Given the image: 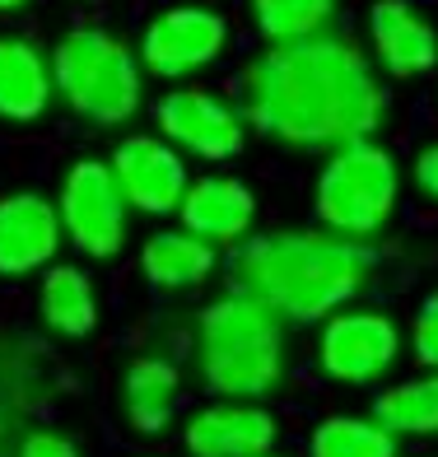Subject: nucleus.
I'll use <instances>...</instances> for the list:
<instances>
[{
  "instance_id": "24",
  "label": "nucleus",
  "mask_w": 438,
  "mask_h": 457,
  "mask_svg": "<svg viewBox=\"0 0 438 457\" xmlns=\"http://www.w3.org/2000/svg\"><path fill=\"white\" fill-rule=\"evenodd\" d=\"M410 178H415V187H420V192H425L429 201H438V140H434V145H425V150L415 154Z\"/></svg>"
},
{
  "instance_id": "15",
  "label": "nucleus",
  "mask_w": 438,
  "mask_h": 457,
  "mask_svg": "<svg viewBox=\"0 0 438 457\" xmlns=\"http://www.w3.org/2000/svg\"><path fill=\"white\" fill-rule=\"evenodd\" d=\"M52 61L29 37H0V117L37 121L52 108Z\"/></svg>"
},
{
  "instance_id": "21",
  "label": "nucleus",
  "mask_w": 438,
  "mask_h": 457,
  "mask_svg": "<svg viewBox=\"0 0 438 457\" xmlns=\"http://www.w3.org/2000/svg\"><path fill=\"white\" fill-rule=\"evenodd\" d=\"M308 457H396V439L373 415H326L308 439Z\"/></svg>"
},
{
  "instance_id": "26",
  "label": "nucleus",
  "mask_w": 438,
  "mask_h": 457,
  "mask_svg": "<svg viewBox=\"0 0 438 457\" xmlns=\"http://www.w3.org/2000/svg\"><path fill=\"white\" fill-rule=\"evenodd\" d=\"M270 457H276V453H270Z\"/></svg>"
},
{
  "instance_id": "5",
  "label": "nucleus",
  "mask_w": 438,
  "mask_h": 457,
  "mask_svg": "<svg viewBox=\"0 0 438 457\" xmlns=\"http://www.w3.org/2000/svg\"><path fill=\"white\" fill-rule=\"evenodd\" d=\"M396 196H401L396 154L383 150L378 140H359L331 150V159L322 163L318 187H312V215L326 234L368 243L392 220Z\"/></svg>"
},
{
  "instance_id": "25",
  "label": "nucleus",
  "mask_w": 438,
  "mask_h": 457,
  "mask_svg": "<svg viewBox=\"0 0 438 457\" xmlns=\"http://www.w3.org/2000/svg\"><path fill=\"white\" fill-rule=\"evenodd\" d=\"M29 0H0V14H10V10H24Z\"/></svg>"
},
{
  "instance_id": "14",
  "label": "nucleus",
  "mask_w": 438,
  "mask_h": 457,
  "mask_svg": "<svg viewBox=\"0 0 438 457\" xmlns=\"http://www.w3.org/2000/svg\"><path fill=\"white\" fill-rule=\"evenodd\" d=\"M178 215L192 238L211 247H238L257 224V196L247 182L228 173H205V178H192Z\"/></svg>"
},
{
  "instance_id": "16",
  "label": "nucleus",
  "mask_w": 438,
  "mask_h": 457,
  "mask_svg": "<svg viewBox=\"0 0 438 457\" xmlns=\"http://www.w3.org/2000/svg\"><path fill=\"white\" fill-rule=\"evenodd\" d=\"M219 253L211 243L192 238L186 228H159V234L145 238V253H140V276L150 280L154 289H196L211 280Z\"/></svg>"
},
{
  "instance_id": "10",
  "label": "nucleus",
  "mask_w": 438,
  "mask_h": 457,
  "mask_svg": "<svg viewBox=\"0 0 438 457\" xmlns=\"http://www.w3.org/2000/svg\"><path fill=\"white\" fill-rule=\"evenodd\" d=\"M108 163H112V178L121 187V196H127V205L145 211V215H173L186 196V187H192V173H186L182 154L163 136L117 140Z\"/></svg>"
},
{
  "instance_id": "12",
  "label": "nucleus",
  "mask_w": 438,
  "mask_h": 457,
  "mask_svg": "<svg viewBox=\"0 0 438 457\" xmlns=\"http://www.w3.org/2000/svg\"><path fill=\"white\" fill-rule=\"evenodd\" d=\"M61 243H66V234H61L56 201H47L43 192L0 196V276L5 280L47 271Z\"/></svg>"
},
{
  "instance_id": "1",
  "label": "nucleus",
  "mask_w": 438,
  "mask_h": 457,
  "mask_svg": "<svg viewBox=\"0 0 438 457\" xmlns=\"http://www.w3.org/2000/svg\"><path fill=\"white\" fill-rule=\"evenodd\" d=\"M383 117V79L341 33L266 47L243 71V121L294 150H345L373 140Z\"/></svg>"
},
{
  "instance_id": "23",
  "label": "nucleus",
  "mask_w": 438,
  "mask_h": 457,
  "mask_svg": "<svg viewBox=\"0 0 438 457\" xmlns=\"http://www.w3.org/2000/svg\"><path fill=\"white\" fill-rule=\"evenodd\" d=\"M19 457H79V448L56 429H33V434H24V444H19Z\"/></svg>"
},
{
  "instance_id": "22",
  "label": "nucleus",
  "mask_w": 438,
  "mask_h": 457,
  "mask_svg": "<svg viewBox=\"0 0 438 457\" xmlns=\"http://www.w3.org/2000/svg\"><path fill=\"white\" fill-rule=\"evenodd\" d=\"M410 355L425 364V373H438V289L420 299L410 322Z\"/></svg>"
},
{
  "instance_id": "17",
  "label": "nucleus",
  "mask_w": 438,
  "mask_h": 457,
  "mask_svg": "<svg viewBox=\"0 0 438 457\" xmlns=\"http://www.w3.org/2000/svg\"><path fill=\"white\" fill-rule=\"evenodd\" d=\"M37 313L56 337H89L98 327V295L85 266L52 262L43 285H37Z\"/></svg>"
},
{
  "instance_id": "3",
  "label": "nucleus",
  "mask_w": 438,
  "mask_h": 457,
  "mask_svg": "<svg viewBox=\"0 0 438 457\" xmlns=\"http://www.w3.org/2000/svg\"><path fill=\"white\" fill-rule=\"evenodd\" d=\"M201 383L219 402H261L285 383V322L247 295H224L196 318Z\"/></svg>"
},
{
  "instance_id": "20",
  "label": "nucleus",
  "mask_w": 438,
  "mask_h": 457,
  "mask_svg": "<svg viewBox=\"0 0 438 457\" xmlns=\"http://www.w3.org/2000/svg\"><path fill=\"white\" fill-rule=\"evenodd\" d=\"M247 14H252L257 33L270 47H285V43H308V37L326 33L336 0H247Z\"/></svg>"
},
{
  "instance_id": "9",
  "label": "nucleus",
  "mask_w": 438,
  "mask_h": 457,
  "mask_svg": "<svg viewBox=\"0 0 438 457\" xmlns=\"http://www.w3.org/2000/svg\"><path fill=\"white\" fill-rule=\"evenodd\" d=\"M154 127L178 154H196L205 163L234 159L247 140L243 112L211 89H169L154 103Z\"/></svg>"
},
{
  "instance_id": "13",
  "label": "nucleus",
  "mask_w": 438,
  "mask_h": 457,
  "mask_svg": "<svg viewBox=\"0 0 438 457\" xmlns=\"http://www.w3.org/2000/svg\"><path fill=\"white\" fill-rule=\"evenodd\" d=\"M182 448L192 457H270L276 415L257 402H211L182 425Z\"/></svg>"
},
{
  "instance_id": "18",
  "label": "nucleus",
  "mask_w": 438,
  "mask_h": 457,
  "mask_svg": "<svg viewBox=\"0 0 438 457\" xmlns=\"http://www.w3.org/2000/svg\"><path fill=\"white\" fill-rule=\"evenodd\" d=\"M121 397H127V415L140 434H159L163 425L178 415V397H182V373L173 360L163 355H140L127 369V383H121Z\"/></svg>"
},
{
  "instance_id": "2",
  "label": "nucleus",
  "mask_w": 438,
  "mask_h": 457,
  "mask_svg": "<svg viewBox=\"0 0 438 457\" xmlns=\"http://www.w3.org/2000/svg\"><path fill=\"white\" fill-rule=\"evenodd\" d=\"M224 271L234 295L266 303L280 322H326L373 280L378 253L326 228H276L243 238Z\"/></svg>"
},
{
  "instance_id": "6",
  "label": "nucleus",
  "mask_w": 438,
  "mask_h": 457,
  "mask_svg": "<svg viewBox=\"0 0 438 457\" xmlns=\"http://www.w3.org/2000/svg\"><path fill=\"white\" fill-rule=\"evenodd\" d=\"M56 215H61V234L70 238V247L94 257V262H108L127 247L131 205L121 196L108 159H75L70 163L66 178H61Z\"/></svg>"
},
{
  "instance_id": "4",
  "label": "nucleus",
  "mask_w": 438,
  "mask_h": 457,
  "mask_svg": "<svg viewBox=\"0 0 438 457\" xmlns=\"http://www.w3.org/2000/svg\"><path fill=\"white\" fill-rule=\"evenodd\" d=\"M52 85L94 127H121L140 112L145 71L131 43L108 29H70L52 47Z\"/></svg>"
},
{
  "instance_id": "8",
  "label": "nucleus",
  "mask_w": 438,
  "mask_h": 457,
  "mask_svg": "<svg viewBox=\"0 0 438 457\" xmlns=\"http://www.w3.org/2000/svg\"><path fill=\"white\" fill-rule=\"evenodd\" d=\"M228 52V19L211 5H169L140 33V71L159 79H186Z\"/></svg>"
},
{
  "instance_id": "11",
  "label": "nucleus",
  "mask_w": 438,
  "mask_h": 457,
  "mask_svg": "<svg viewBox=\"0 0 438 457\" xmlns=\"http://www.w3.org/2000/svg\"><path fill=\"white\" fill-rule=\"evenodd\" d=\"M368 47L378 71L392 79H420L438 66V29L415 0H373Z\"/></svg>"
},
{
  "instance_id": "7",
  "label": "nucleus",
  "mask_w": 438,
  "mask_h": 457,
  "mask_svg": "<svg viewBox=\"0 0 438 457\" xmlns=\"http://www.w3.org/2000/svg\"><path fill=\"white\" fill-rule=\"evenodd\" d=\"M401 345V327L383 308H341L318 331V369L331 383L368 387L396 369Z\"/></svg>"
},
{
  "instance_id": "19",
  "label": "nucleus",
  "mask_w": 438,
  "mask_h": 457,
  "mask_svg": "<svg viewBox=\"0 0 438 457\" xmlns=\"http://www.w3.org/2000/svg\"><path fill=\"white\" fill-rule=\"evenodd\" d=\"M373 420H378L392 439H425L438 434V373H420V378H401L378 392L373 402Z\"/></svg>"
}]
</instances>
